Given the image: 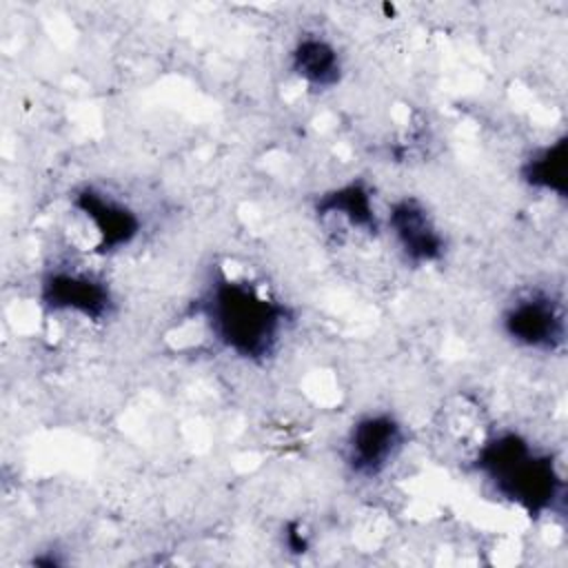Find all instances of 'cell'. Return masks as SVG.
Instances as JSON below:
<instances>
[{
  "label": "cell",
  "instance_id": "obj_9",
  "mask_svg": "<svg viewBox=\"0 0 568 568\" xmlns=\"http://www.w3.org/2000/svg\"><path fill=\"white\" fill-rule=\"evenodd\" d=\"M291 69L311 89H331L342 78L339 53L322 36H304L295 42Z\"/></svg>",
  "mask_w": 568,
  "mask_h": 568
},
{
  "label": "cell",
  "instance_id": "obj_3",
  "mask_svg": "<svg viewBox=\"0 0 568 568\" xmlns=\"http://www.w3.org/2000/svg\"><path fill=\"white\" fill-rule=\"evenodd\" d=\"M501 328L524 348L555 351L566 337V313L550 293L528 291L508 304L501 315Z\"/></svg>",
  "mask_w": 568,
  "mask_h": 568
},
{
  "label": "cell",
  "instance_id": "obj_5",
  "mask_svg": "<svg viewBox=\"0 0 568 568\" xmlns=\"http://www.w3.org/2000/svg\"><path fill=\"white\" fill-rule=\"evenodd\" d=\"M40 297L53 313H73L91 322L106 317L113 306L111 291L100 277L73 268H55L44 275Z\"/></svg>",
  "mask_w": 568,
  "mask_h": 568
},
{
  "label": "cell",
  "instance_id": "obj_4",
  "mask_svg": "<svg viewBox=\"0 0 568 568\" xmlns=\"http://www.w3.org/2000/svg\"><path fill=\"white\" fill-rule=\"evenodd\" d=\"M406 442L404 426L390 413L362 415L346 435V464L359 477L382 475Z\"/></svg>",
  "mask_w": 568,
  "mask_h": 568
},
{
  "label": "cell",
  "instance_id": "obj_1",
  "mask_svg": "<svg viewBox=\"0 0 568 568\" xmlns=\"http://www.w3.org/2000/svg\"><path fill=\"white\" fill-rule=\"evenodd\" d=\"M204 317L215 339L244 359H264L288 322L286 308L255 284L220 277L204 300Z\"/></svg>",
  "mask_w": 568,
  "mask_h": 568
},
{
  "label": "cell",
  "instance_id": "obj_7",
  "mask_svg": "<svg viewBox=\"0 0 568 568\" xmlns=\"http://www.w3.org/2000/svg\"><path fill=\"white\" fill-rule=\"evenodd\" d=\"M386 224L399 253L408 262L422 266L444 255V235L419 200L402 197L393 202Z\"/></svg>",
  "mask_w": 568,
  "mask_h": 568
},
{
  "label": "cell",
  "instance_id": "obj_2",
  "mask_svg": "<svg viewBox=\"0 0 568 568\" xmlns=\"http://www.w3.org/2000/svg\"><path fill=\"white\" fill-rule=\"evenodd\" d=\"M475 468L493 490L513 506L544 515L559 499L561 477L550 455L532 448L517 433H501L484 439L475 453Z\"/></svg>",
  "mask_w": 568,
  "mask_h": 568
},
{
  "label": "cell",
  "instance_id": "obj_6",
  "mask_svg": "<svg viewBox=\"0 0 568 568\" xmlns=\"http://www.w3.org/2000/svg\"><path fill=\"white\" fill-rule=\"evenodd\" d=\"M73 206L95 235L98 253H113L129 246L140 233V217L124 202L95 189L82 186L73 195Z\"/></svg>",
  "mask_w": 568,
  "mask_h": 568
},
{
  "label": "cell",
  "instance_id": "obj_10",
  "mask_svg": "<svg viewBox=\"0 0 568 568\" xmlns=\"http://www.w3.org/2000/svg\"><path fill=\"white\" fill-rule=\"evenodd\" d=\"M521 180L537 191L566 195V135L532 151L521 164Z\"/></svg>",
  "mask_w": 568,
  "mask_h": 568
},
{
  "label": "cell",
  "instance_id": "obj_8",
  "mask_svg": "<svg viewBox=\"0 0 568 568\" xmlns=\"http://www.w3.org/2000/svg\"><path fill=\"white\" fill-rule=\"evenodd\" d=\"M320 220H337L357 233H375L377 215L371 191L362 182H348L324 193L315 206Z\"/></svg>",
  "mask_w": 568,
  "mask_h": 568
}]
</instances>
